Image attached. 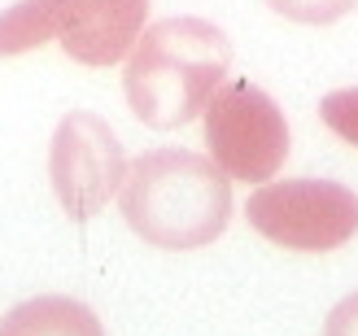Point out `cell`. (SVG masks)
Segmentation results:
<instances>
[{
    "label": "cell",
    "instance_id": "6da1fadb",
    "mask_svg": "<svg viewBox=\"0 0 358 336\" xmlns=\"http://www.w3.org/2000/svg\"><path fill=\"white\" fill-rule=\"evenodd\" d=\"M127 227L153 249L188 254L214 244L231 223L227 175L192 149H149L127 166L118 188Z\"/></svg>",
    "mask_w": 358,
    "mask_h": 336
},
{
    "label": "cell",
    "instance_id": "7a4b0ae2",
    "mask_svg": "<svg viewBox=\"0 0 358 336\" xmlns=\"http://www.w3.org/2000/svg\"><path fill=\"white\" fill-rule=\"evenodd\" d=\"M231 70V40L206 17H162L140 31L127 52L122 92L131 114L153 131H175L192 122L223 87Z\"/></svg>",
    "mask_w": 358,
    "mask_h": 336
},
{
    "label": "cell",
    "instance_id": "3957f363",
    "mask_svg": "<svg viewBox=\"0 0 358 336\" xmlns=\"http://www.w3.org/2000/svg\"><path fill=\"white\" fill-rule=\"evenodd\" d=\"M149 0H17L0 13V57L52 44L79 66H118L136 48Z\"/></svg>",
    "mask_w": 358,
    "mask_h": 336
},
{
    "label": "cell",
    "instance_id": "277c9868",
    "mask_svg": "<svg viewBox=\"0 0 358 336\" xmlns=\"http://www.w3.org/2000/svg\"><path fill=\"white\" fill-rule=\"evenodd\" d=\"M245 219L280 249L332 254L358 236V192L336 180H266L249 192Z\"/></svg>",
    "mask_w": 358,
    "mask_h": 336
},
{
    "label": "cell",
    "instance_id": "5b68a950",
    "mask_svg": "<svg viewBox=\"0 0 358 336\" xmlns=\"http://www.w3.org/2000/svg\"><path fill=\"white\" fill-rule=\"evenodd\" d=\"M206 149L210 162L236 184H266L289 157V122L271 92L249 79H231L210 96Z\"/></svg>",
    "mask_w": 358,
    "mask_h": 336
},
{
    "label": "cell",
    "instance_id": "8992f818",
    "mask_svg": "<svg viewBox=\"0 0 358 336\" xmlns=\"http://www.w3.org/2000/svg\"><path fill=\"white\" fill-rule=\"evenodd\" d=\"M127 180V153L114 127L92 110H75L57 122L48 145V184L75 223L101 214Z\"/></svg>",
    "mask_w": 358,
    "mask_h": 336
},
{
    "label": "cell",
    "instance_id": "52a82bcc",
    "mask_svg": "<svg viewBox=\"0 0 358 336\" xmlns=\"http://www.w3.org/2000/svg\"><path fill=\"white\" fill-rule=\"evenodd\" d=\"M0 336H105L101 319L75 297H31L0 319Z\"/></svg>",
    "mask_w": 358,
    "mask_h": 336
},
{
    "label": "cell",
    "instance_id": "ba28073f",
    "mask_svg": "<svg viewBox=\"0 0 358 336\" xmlns=\"http://www.w3.org/2000/svg\"><path fill=\"white\" fill-rule=\"evenodd\" d=\"M319 118L332 136H341L345 145L358 149V87H336L319 101Z\"/></svg>",
    "mask_w": 358,
    "mask_h": 336
},
{
    "label": "cell",
    "instance_id": "9c48e42d",
    "mask_svg": "<svg viewBox=\"0 0 358 336\" xmlns=\"http://www.w3.org/2000/svg\"><path fill=\"white\" fill-rule=\"evenodd\" d=\"M280 17L301 27H328V22H341V17L358 5V0H266Z\"/></svg>",
    "mask_w": 358,
    "mask_h": 336
},
{
    "label": "cell",
    "instance_id": "30bf717a",
    "mask_svg": "<svg viewBox=\"0 0 358 336\" xmlns=\"http://www.w3.org/2000/svg\"><path fill=\"white\" fill-rule=\"evenodd\" d=\"M324 336H358V293L341 297V302L328 310V319H324Z\"/></svg>",
    "mask_w": 358,
    "mask_h": 336
}]
</instances>
